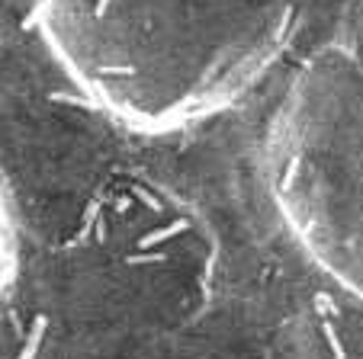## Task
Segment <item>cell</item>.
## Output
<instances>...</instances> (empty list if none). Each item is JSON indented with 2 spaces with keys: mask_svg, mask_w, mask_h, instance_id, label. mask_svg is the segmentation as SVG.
<instances>
[{
  "mask_svg": "<svg viewBox=\"0 0 363 359\" xmlns=\"http://www.w3.org/2000/svg\"><path fill=\"white\" fill-rule=\"evenodd\" d=\"M360 64H363V52H360Z\"/></svg>",
  "mask_w": 363,
  "mask_h": 359,
  "instance_id": "cell-4",
  "label": "cell"
},
{
  "mask_svg": "<svg viewBox=\"0 0 363 359\" xmlns=\"http://www.w3.org/2000/svg\"><path fill=\"white\" fill-rule=\"evenodd\" d=\"M306 0H35L48 55L94 109L177 132L232 106L286 52Z\"/></svg>",
  "mask_w": 363,
  "mask_h": 359,
  "instance_id": "cell-1",
  "label": "cell"
},
{
  "mask_svg": "<svg viewBox=\"0 0 363 359\" xmlns=\"http://www.w3.org/2000/svg\"><path fill=\"white\" fill-rule=\"evenodd\" d=\"M16 266H20V237H16L13 205H10L7 186L0 176V305L16 283Z\"/></svg>",
  "mask_w": 363,
  "mask_h": 359,
  "instance_id": "cell-3",
  "label": "cell"
},
{
  "mask_svg": "<svg viewBox=\"0 0 363 359\" xmlns=\"http://www.w3.org/2000/svg\"><path fill=\"white\" fill-rule=\"evenodd\" d=\"M289 228L344 285L363 292V64L328 48L299 74L270 144Z\"/></svg>",
  "mask_w": 363,
  "mask_h": 359,
  "instance_id": "cell-2",
  "label": "cell"
}]
</instances>
